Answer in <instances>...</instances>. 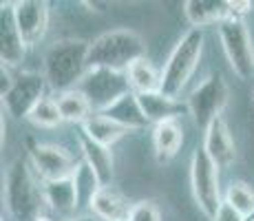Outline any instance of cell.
Masks as SVG:
<instances>
[{"label":"cell","mask_w":254,"mask_h":221,"mask_svg":"<svg viewBox=\"0 0 254 221\" xmlns=\"http://www.w3.org/2000/svg\"><path fill=\"white\" fill-rule=\"evenodd\" d=\"M27 159H16L4 177V201L16 221H40L45 217V188Z\"/></svg>","instance_id":"6da1fadb"},{"label":"cell","mask_w":254,"mask_h":221,"mask_svg":"<svg viewBox=\"0 0 254 221\" xmlns=\"http://www.w3.org/2000/svg\"><path fill=\"white\" fill-rule=\"evenodd\" d=\"M89 47L86 40H62L53 44L45 56V77L56 93L77 88L89 71Z\"/></svg>","instance_id":"7a4b0ae2"},{"label":"cell","mask_w":254,"mask_h":221,"mask_svg":"<svg viewBox=\"0 0 254 221\" xmlns=\"http://www.w3.org/2000/svg\"><path fill=\"white\" fill-rule=\"evenodd\" d=\"M141 58H146V44L128 29L102 33L89 47V69H113L126 73Z\"/></svg>","instance_id":"3957f363"},{"label":"cell","mask_w":254,"mask_h":221,"mask_svg":"<svg viewBox=\"0 0 254 221\" xmlns=\"http://www.w3.org/2000/svg\"><path fill=\"white\" fill-rule=\"evenodd\" d=\"M203 29H190L182 36V40L175 44L173 53L168 56L162 71V93L170 97H179L184 86L192 77L194 69L199 67L203 53Z\"/></svg>","instance_id":"277c9868"},{"label":"cell","mask_w":254,"mask_h":221,"mask_svg":"<svg viewBox=\"0 0 254 221\" xmlns=\"http://www.w3.org/2000/svg\"><path fill=\"white\" fill-rule=\"evenodd\" d=\"M77 88L89 100L93 113L109 111L124 95L133 93L128 82V73L113 71V69H89Z\"/></svg>","instance_id":"5b68a950"},{"label":"cell","mask_w":254,"mask_h":221,"mask_svg":"<svg viewBox=\"0 0 254 221\" xmlns=\"http://www.w3.org/2000/svg\"><path fill=\"white\" fill-rule=\"evenodd\" d=\"M190 184H192V195L201 213L212 221L219 213L223 199H221V186H219V168L203 146L194 148L192 159H190Z\"/></svg>","instance_id":"8992f818"},{"label":"cell","mask_w":254,"mask_h":221,"mask_svg":"<svg viewBox=\"0 0 254 221\" xmlns=\"http://www.w3.org/2000/svg\"><path fill=\"white\" fill-rule=\"evenodd\" d=\"M219 38H221L223 51H226L232 71L241 80H250L254 75V42L246 20L243 18L223 20L219 24Z\"/></svg>","instance_id":"52a82bcc"},{"label":"cell","mask_w":254,"mask_h":221,"mask_svg":"<svg viewBox=\"0 0 254 221\" xmlns=\"http://www.w3.org/2000/svg\"><path fill=\"white\" fill-rule=\"evenodd\" d=\"M228 104V84L221 73H212L201 82L188 97V113L199 129L208 131L214 120L221 117Z\"/></svg>","instance_id":"ba28073f"},{"label":"cell","mask_w":254,"mask_h":221,"mask_svg":"<svg viewBox=\"0 0 254 221\" xmlns=\"http://www.w3.org/2000/svg\"><path fill=\"white\" fill-rule=\"evenodd\" d=\"M47 77L33 71H22L13 77V84L7 93L2 95L4 109L11 117L20 120V117H29V113L36 109V104L42 100L47 91Z\"/></svg>","instance_id":"9c48e42d"},{"label":"cell","mask_w":254,"mask_h":221,"mask_svg":"<svg viewBox=\"0 0 254 221\" xmlns=\"http://www.w3.org/2000/svg\"><path fill=\"white\" fill-rule=\"evenodd\" d=\"M29 164L36 170V175L42 179V184L73 177L77 168L75 159H73L69 150H64L62 146H56V144H31V148H29Z\"/></svg>","instance_id":"30bf717a"},{"label":"cell","mask_w":254,"mask_h":221,"mask_svg":"<svg viewBox=\"0 0 254 221\" xmlns=\"http://www.w3.org/2000/svg\"><path fill=\"white\" fill-rule=\"evenodd\" d=\"M18 31L27 47H36L47 36L49 29V2L45 0H22L13 2Z\"/></svg>","instance_id":"8fae6325"},{"label":"cell","mask_w":254,"mask_h":221,"mask_svg":"<svg viewBox=\"0 0 254 221\" xmlns=\"http://www.w3.org/2000/svg\"><path fill=\"white\" fill-rule=\"evenodd\" d=\"M24 53H27V44L18 31L13 2H2V9H0V60H2V67H18L24 60Z\"/></svg>","instance_id":"7c38bea8"},{"label":"cell","mask_w":254,"mask_h":221,"mask_svg":"<svg viewBox=\"0 0 254 221\" xmlns=\"http://www.w3.org/2000/svg\"><path fill=\"white\" fill-rule=\"evenodd\" d=\"M203 150L208 153L210 159L217 164L219 170H226L234 164V157H237V148H234V140L230 135L226 120L219 117L206 131V140H203Z\"/></svg>","instance_id":"4fadbf2b"},{"label":"cell","mask_w":254,"mask_h":221,"mask_svg":"<svg viewBox=\"0 0 254 221\" xmlns=\"http://www.w3.org/2000/svg\"><path fill=\"white\" fill-rule=\"evenodd\" d=\"M184 16L192 29H203L210 24L219 27L223 20L232 18V13L228 0H188L184 4Z\"/></svg>","instance_id":"5bb4252c"},{"label":"cell","mask_w":254,"mask_h":221,"mask_svg":"<svg viewBox=\"0 0 254 221\" xmlns=\"http://www.w3.org/2000/svg\"><path fill=\"white\" fill-rule=\"evenodd\" d=\"M137 100H139V106H141V111H144L146 120L155 126L164 124V122H175L186 109H188V106H184L177 97H170L162 91L141 93V95H137Z\"/></svg>","instance_id":"9a60e30c"},{"label":"cell","mask_w":254,"mask_h":221,"mask_svg":"<svg viewBox=\"0 0 254 221\" xmlns=\"http://www.w3.org/2000/svg\"><path fill=\"white\" fill-rule=\"evenodd\" d=\"M91 213L102 221H128L130 208L126 197L115 190L113 186H102L95 195H93L91 204H89Z\"/></svg>","instance_id":"2e32d148"},{"label":"cell","mask_w":254,"mask_h":221,"mask_svg":"<svg viewBox=\"0 0 254 221\" xmlns=\"http://www.w3.org/2000/svg\"><path fill=\"white\" fill-rule=\"evenodd\" d=\"M42 188H45V199H47L49 208L53 213L62 215V217L71 219V215L80 206V195H77V186L73 181V177L58 179V181H47V184H42Z\"/></svg>","instance_id":"e0dca14e"},{"label":"cell","mask_w":254,"mask_h":221,"mask_svg":"<svg viewBox=\"0 0 254 221\" xmlns=\"http://www.w3.org/2000/svg\"><path fill=\"white\" fill-rule=\"evenodd\" d=\"M80 148L84 155V161L100 179V184L111 186V181H113V150L104 144H97L84 133H80Z\"/></svg>","instance_id":"ac0fdd59"},{"label":"cell","mask_w":254,"mask_h":221,"mask_svg":"<svg viewBox=\"0 0 254 221\" xmlns=\"http://www.w3.org/2000/svg\"><path fill=\"white\" fill-rule=\"evenodd\" d=\"M184 142V131L179 126V122H164L157 124L153 129V148L155 157H157L159 164H168L175 155L179 153Z\"/></svg>","instance_id":"d6986e66"},{"label":"cell","mask_w":254,"mask_h":221,"mask_svg":"<svg viewBox=\"0 0 254 221\" xmlns=\"http://www.w3.org/2000/svg\"><path fill=\"white\" fill-rule=\"evenodd\" d=\"M102 115L115 120L117 124H122L124 129H128V131H141V129H146V126L150 124V122L146 120L141 106H139L137 93H128V95H124L117 104H113L109 111L102 113Z\"/></svg>","instance_id":"ffe728a7"},{"label":"cell","mask_w":254,"mask_h":221,"mask_svg":"<svg viewBox=\"0 0 254 221\" xmlns=\"http://www.w3.org/2000/svg\"><path fill=\"white\" fill-rule=\"evenodd\" d=\"M82 133L89 135L91 140H95L97 144H104V146H113L115 142H120L124 135H128V129H124L122 124H117L115 120L111 117L102 115V113H93L89 120L82 124Z\"/></svg>","instance_id":"44dd1931"},{"label":"cell","mask_w":254,"mask_h":221,"mask_svg":"<svg viewBox=\"0 0 254 221\" xmlns=\"http://www.w3.org/2000/svg\"><path fill=\"white\" fill-rule=\"evenodd\" d=\"M56 102H58V109H60L62 120L64 122L84 124V122L93 115V109H91L89 100L84 97V93H82L80 88H71V91L58 93Z\"/></svg>","instance_id":"7402d4cb"},{"label":"cell","mask_w":254,"mask_h":221,"mask_svg":"<svg viewBox=\"0 0 254 221\" xmlns=\"http://www.w3.org/2000/svg\"><path fill=\"white\" fill-rule=\"evenodd\" d=\"M126 73H128L130 88H133V93H137V95L162 91V73H157V69L150 65L146 58L137 60Z\"/></svg>","instance_id":"603a6c76"},{"label":"cell","mask_w":254,"mask_h":221,"mask_svg":"<svg viewBox=\"0 0 254 221\" xmlns=\"http://www.w3.org/2000/svg\"><path fill=\"white\" fill-rule=\"evenodd\" d=\"M33 126L38 129H56L58 124H62V113L58 109V102L56 97H42L40 102L36 104V109L29 113L27 117Z\"/></svg>","instance_id":"cb8c5ba5"},{"label":"cell","mask_w":254,"mask_h":221,"mask_svg":"<svg viewBox=\"0 0 254 221\" xmlns=\"http://www.w3.org/2000/svg\"><path fill=\"white\" fill-rule=\"evenodd\" d=\"M223 201L230 204L239 215H243V217L254 215V190L246 184V181H232V184L228 186Z\"/></svg>","instance_id":"d4e9b609"},{"label":"cell","mask_w":254,"mask_h":221,"mask_svg":"<svg viewBox=\"0 0 254 221\" xmlns=\"http://www.w3.org/2000/svg\"><path fill=\"white\" fill-rule=\"evenodd\" d=\"M73 181H75L77 186V195H80V204H91L93 195L97 193V190L102 188L100 179L95 177V173L89 168V164L86 161H82V164H77L75 173H73Z\"/></svg>","instance_id":"484cf974"},{"label":"cell","mask_w":254,"mask_h":221,"mask_svg":"<svg viewBox=\"0 0 254 221\" xmlns=\"http://www.w3.org/2000/svg\"><path fill=\"white\" fill-rule=\"evenodd\" d=\"M128 221H159V210L153 201H137L130 208Z\"/></svg>","instance_id":"4316f807"},{"label":"cell","mask_w":254,"mask_h":221,"mask_svg":"<svg viewBox=\"0 0 254 221\" xmlns=\"http://www.w3.org/2000/svg\"><path fill=\"white\" fill-rule=\"evenodd\" d=\"M243 219H246L243 215H239L230 204H226V201H223L221 208H219V213L214 215V219H212V221H243Z\"/></svg>","instance_id":"83f0119b"},{"label":"cell","mask_w":254,"mask_h":221,"mask_svg":"<svg viewBox=\"0 0 254 221\" xmlns=\"http://www.w3.org/2000/svg\"><path fill=\"white\" fill-rule=\"evenodd\" d=\"M230 2V13H232V18H243L248 11L252 9V2H239V0H228Z\"/></svg>","instance_id":"f1b7e54d"},{"label":"cell","mask_w":254,"mask_h":221,"mask_svg":"<svg viewBox=\"0 0 254 221\" xmlns=\"http://www.w3.org/2000/svg\"><path fill=\"white\" fill-rule=\"evenodd\" d=\"M62 221H97V217H71V219H62Z\"/></svg>","instance_id":"f546056e"},{"label":"cell","mask_w":254,"mask_h":221,"mask_svg":"<svg viewBox=\"0 0 254 221\" xmlns=\"http://www.w3.org/2000/svg\"><path fill=\"white\" fill-rule=\"evenodd\" d=\"M243 221H254V215H250V217H246Z\"/></svg>","instance_id":"4dcf8cb0"},{"label":"cell","mask_w":254,"mask_h":221,"mask_svg":"<svg viewBox=\"0 0 254 221\" xmlns=\"http://www.w3.org/2000/svg\"><path fill=\"white\" fill-rule=\"evenodd\" d=\"M250 100H252V106H254V88H252V97H250Z\"/></svg>","instance_id":"1f68e13d"}]
</instances>
